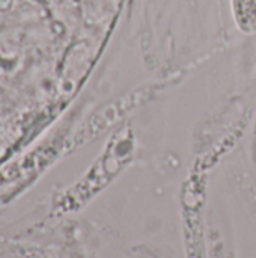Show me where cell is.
I'll return each mask as SVG.
<instances>
[{
  "instance_id": "obj_1",
  "label": "cell",
  "mask_w": 256,
  "mask_h": 258,
  "mask_svg": "<svg viewBox=\"0 0 256 258\" xmlns=\"http://www.w3.org/2000/svg\"><path fill=\"white\" fill-rule=\"evenodd\" d=\"M237 27L244 33L256 32V0H231Z\"/></svg>"
}]
</instances>
